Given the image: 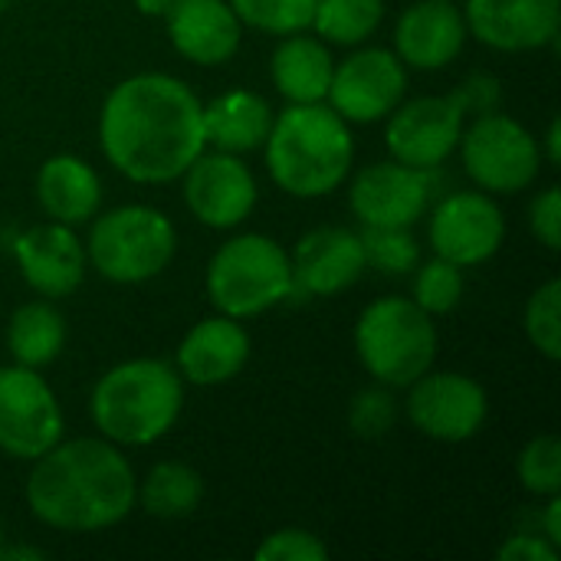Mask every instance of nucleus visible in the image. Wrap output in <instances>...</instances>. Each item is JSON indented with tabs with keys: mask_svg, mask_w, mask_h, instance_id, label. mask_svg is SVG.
I'll return each instance as SVG.
<instances>
[{
	"mask_svg": "<svg viewBox=\"0 0 561 561\" xmlns=\"http://www.w3.org/2000/svg\"><path fill=\"white\" fill-rule=\"evenodd\" d=\"M0 546H3V529H0Z\"/></svg>",
	"mask_w": 561,
	"mask_h": 561,
	"instance_id": "obj_43",
	"label": "nucleus"
},
{
	"mask_svg": "<svg viewBox=\"0 0 561 561\" xmlns=\"http://www.w3.org/2000/svg\"><path fill=\"white\" fill-rule=\"evenodd\" d=\"M394 417H398V401L391 398V391L385 388H368L362 391L352 408H348V424L358 437L365 440H375V437H385L391 427H394Z\"/></svg>",
	"mask_w": 561,
	"mask_h": 561,
	"instance_id": "obj_33",
	"label": "nucleus"
},
{
	"mask_svg": "<svg viewBox=\"0 0 561 561\" xmlns=\"http://www.w3.org/2000/svg\"><path fill=\"white\" fill-rule=\"evenodd\" d=\"M454 99L460 102L463 115H467V112H477V115L496 112V105H500V82H496L490 72H477V76H470V79L454 92Z\"/></svg>",
	"mask_w": 561,
	"mask_h": 561,
	"instance_id": "obj_36",
	"label": "nucleus"
},
{
	"mask_svg": "<svg viewBox=\"0 0 561 561\" xmlns=\"http://www.w3.org/2000/svg\"><path fill=\"white\" fill-rule=\"evenodd\" d=\"M168 36L197 66H220L240 46V16L224 0H171Z\"/></svg>",
	"mask_w": 561,
	"mask_h": 561,
	"instance_id": "obj_20",
	"label": "nucleus"
},
{
	"mask_svg": "<svg viewBox=\"0 0 561 561\" xmlns=\"http://www.w3.org/2000/svg\"><path fill=\"white\" fill-rule=\"evenodd\" d=\"M138 496H141V506H145L148 516H154V519H184L201 506L204 483H201V473L184 467V463H158L145 477Z\"/></svg>",
	"mask_w": 561,
	"mask_h": 561,
	"instance_id": "obj_26",
	"label": "nucleus"
},
{
	"mask_svg": "<svg viewBox=\"0 0 561 561\" xmlns=\"http://www.w3.org/2000/svg\"><path fill=\"white\" fill-rule=\"evenodd\" d=\"M546 539L552 546H561V500L559 496H549V506H546Z\"/></svg>",
	"mask_w": 561,
	"mask_h": 561,
	"instance_id": "obj_38",
	"label": "nucleus"
},
{
	"mask_svg": "<svg viewBox=\"0 0 561 561\" xmlns=\"http://www.w3.org/2000/svg\"><path fill=\"white\" fill-rule=\"evenodd\" d=\"M529 227L536 233V240H542V247L559 250L561 247V191L559 187H546L533 207H529Z\"/></svg>",
	"mask_w": 561,
	"mask_h": 561,
	"instance_id": "obj_35",
	"label": "nucleus"
},
{
	"mask_svg": "<svg viewBox=\"0 0 561 561\" xmlns=\"http://www.w3.org/2000/svg\"><path fill=\"white\" fill-rule=\"evenodd\" d=\"M247 358H250V335L230 316L197 322L178 348L181 378H187L197 388H214L237 378Z\"/></svg>",
	"mask_w": 561,
	"mask_h": 561,
	"instance_id": "obj_21",
	"label": "nucleus"
},
{
	"mask_svg": "<svg viewBox=\"0 0 561 561\" xmlns=\"http://www.w3.org/2000/svg\"><path fill=\"white\" fill-rule=\"evenodd\" d=\"M506 237L503 210L480 191L447 194L431 214V247L440 260L463 266L486 263L496 256Z\"/></svg>",
	"mask_w": 561,
	"mask_h": 561,
	"instance_id": "obj_12",
	"label": "nucleus"
},
{
	"mask_svg": "<svg viewBox=\"0 0 561 561\" xmlns=\"http://www.w3.org/2000/svg\"><path fill=\"white\" fill-rule=\"evenodd\" d=\"M207 296L230 319H250L279 306L293 296L289 253L263 233L227 240L207 266Z\"/></svg>",
	"mask_w": 561,
	"mask_h": 561,
	"instance_id": "obj_6",
	"label": "nucleus"
},
{
	"mask_svg": "<svg viewBox=\"0 0 561 561\" xmlns=\"http://www.w3.org/2000/svg\"><path fill=\"white\" fill-rule=\"evenodd\" d=\"M500 561H556L559 559V546H552L542 536H513L500 546L496 552Z\"/></svg>",
	"mask_w": 561,
	"mask_h": 561,
	"instance_id": "obj_37",
	"label": "nucleus"
},
{
	"mask_svg": "<svg viewBox=\"0 0 561 561\" xmlns=\"http://www.w3.org/2000/svg\"><path fill=\"white\" fill-rule=\"evenodd\" d=\"M260 561H322L329 559V549L319 536L306 529H279L266 536L256 549Z\"/></svg>",
	"mask_w": 561,
	"mask_h": 561,
	"instance_id": "obj_34",
	"label": "nucleus"
},
{
	"mask_svg": "<svg viewBox=\"0 0 561 561\" xmlns=\"http://www.w3.org/2000/svg\"><path fill=\"white\" fill-rule=\"evenodd\" d=\"M467 33L503 53H526L559 39L561 0H467Z\"/></svg>",
	"mask_w": 561,
	"mask_h": 561,
	"instance_id": "obj_16",
	"label": "nucleus"
},
{
	"mask_svg": "<svg viewBox=\"0 0 561 561\" xmlns=\"http://www.w3.org/2000/svg\"><path fill=\"white\" fill-rule=\"evenodd\" d=\"M99 141L112 168L128 181H174L207 145L204 105L174 76H131L108 92L99 115Z\"/></svg>",
	"mask_w": 561,
	"mask_h": 561,
	"instance_id": "obj_1",
	"label": "nucleus"
},
{
	"mask_svg": "<svg viewBox=\"0 0 561 561\" xmlns=\"http://www.w3.org/2000/svg\"><path fill=\"white\" fill-rule=\"evenodd\" d=\"M62 440V411L36 368H0V450L36 460Z\"/></svg>",
	"mask_w": 561,
	"mask_h": 561,
	"instance_id": "obj_9",
	"label": "nucleus"
},
{
	"mask_svg": "<svg viewBox=\"0 0 561 561\" xmlns=\"http://www.w3.org/2000/svg\"><path fill=\"white\" fill-rule=\"evenodd\" d=\"M365 266H375L388 276H404L421 263V247L411 227H365L362 233Z\"/></svg>",
	"mask_w": 561,
	"mask_h": 561,
	"instance_id": "obj_28",
	"label": "nucleus"
},
{
	"mask_svg": "<svg viewBox=\"0 0 561 561\" xmlns=\"http://www.w3.org/2000/svg\"><path fill=\"white\" fill-rule=\"evenodd\" d=\"M263 148L273 181L296 197H322L335 191L348 178L355 158L348 122L322 102H293L279 112Z\"/></svg>",
	"mask_w": 561,
	"mask_h": 561,
	"instance_id": "obj_3",
	"label": "nucleus"
},
{
	"mask_svg": "<svg viewBox=\"0 0 561 561\" xmlns=\"http://www.w3.org/2000/svg\"><path fill=\"white\" fill-rule=\"evenodd\" d=\"M408 417L411 424L444 444H460L470 440L483 421H486V391L467 378V375H454V371H440V375H421L414 385H408Z\"/></svg>",
	"mask_w": 561,
	"mask_h": 561,
	"instance_id": "obj_13",
	"label": "nucleus"
},
{
	"mask_svg": "<svg viewBox=\"0 0 561 561\" xmlns=\"http://www.w3.org/2000/svg\"><path fill=\"white\" fill-rule=\"evenodd\" d=\"M16 266L30 289L46 299H62L79 289L85 276V247L66 224L30 227L13 240Z\"/></svg>",
	"mask_w": 561,
	"mask_h": 561,
	"instance_id": "obj_18",
	"label": "nucleus"
},
{
	"mask_svg": "<svg viewBox=\"0 0 561 561\" xmlns=\"http://www.w3.org/2000/svg\"><path fill=\"white\" fill-rule=\"evenodd\" d=\"M178 247L171 220L145 204L102 214L89 230V263L112 283H145L164 273Z\"/></svg>",
	"mask_w": 561,
	"mask_h": 561,
	"instance_id": "obj_7",
	"label": "nucleus"
},
{
	"mask_svg": "<svg viewBox=\"0 0 561 561\" xmlns=\"http://www.w3.org/2000/svg\"><path fill=\"white\" fill-rule=\"evenodd\" d=\"M0 559L3 561H39L46 559V552L43 549H36V546H0Z\"/></svg>",
	"mask_w": 561,
	"mask_h": 561,
	"instance_id": "obj_39",
	"label": "nucleus"
},
{
	"mask_svg": "<svg viewBox=\"0 0 561 561\" xmlns=\"http://www.w3.org/2000/svg\"><path fill=\"white\" fill-rule=\"evenodd\" d=\"M546 145H549V161H552V164H559V161H561V125H559V118H552V125H549V135H546Z\"/></svg>",
	"mask_w": 561,
	"mask_h": 561,
	"instance_id": "obj_40",
	"label": "nucleus"
},
{
	"mask_svg": "<svg viewBox=\"0 0 561 561\" xmlns=\"http://www.w3.org/2000/svg\"><path fill=\"white\" fill-rule=\"evenodd\" d=\"M385 16V0H316L312 26L329 43H365Z\"/></svg>",
	"mask_w": 561,
	"mask_h": 561,
	"instance_id": "obj_27",
	"label": "nucleus"
},
{
	"mask_svg": "<svg viewBox=\"0 0 561 561\" xmlns=\"http://www.w3.org/2000/svg\"><path fill=\"white\" fill-rule=\"evenodd\" d=\"M434 178L401 161L368 164L352 181V210L365 227H411L431 204Z\"/></svg>",
	"mask_w": 561,
	"mask_h": 561,
	"instance_id": "obj_14",
	"label": "nucleus"
},
{
	"mask_svg": "<svg viewBox=\"0 0 561 561\" xmlns=\"http://www.w3.org/2000/svg\"><path fill=\"white\" fill-rule=\"evenodd\" d=\"M135 7L141 13H148V16H164L168 7H171V0H135Z\"/></svg>",
	"mask_w": 561,
	"mask_h": 561,
	"instance_id": "obj_41",
	"label": "nucleus"
},
{
	"mask_svg": "<svg viewBox=\"0 0 561 561\" xmlns=\"http://www.w3.org/2000/svg\"><path fill=\"white\" fill-rule=\"evenodd\" d=\"M454 3H457V0H454Z\"/></svg>",
	"mask_w": 561,
	"mask_h": 561,
	"instance_id": "obj_44",
	"label": "nucleus"
},
{
	"mask_svg": "<svg viewBox=\"0 0 561 561\" xmlns=\"http://www.w3.org/2000/svg\"><path fill=\"white\" fill-rule=\"evenodd\" d=\"M66 342V322L49 302H26L10 316L7 345L16 365L43 368L49 365Z\"/></svg>",
	"mask_w": 561,
	"mask_h": 561,
	"instance_id": "obj_25",
	"label": "nucleus"
},
{
	"mask_svg": "<svg viewBox=\"0 0 561 561\" xmlns=\"http://www.w3.org/2000/svg\"><path fill=\"white\" fill-rule=\"evenodd\" d=\"M519 480L536 496L561 493V440L556 434L536 437L519 454Z\"/></svg>",
	"mask_w": 561,
	"mask_h": 561,
	"instance_id": "obj_32",
	"label": "nucleus"
},
{
	"mask_svg": "<svg viewBox=\"0 0 561 561\" xmlns=\"http://www.w3.org/2000/svg\"><path fill=\"white\" fill-rule=\"evenodd\" d=\"M467 43V20L454 0H417L394 26V53L414 69H444Z\"/></svg>",
	"mask_w": 561,
	"mask_h": 561,
	"instance_id": "obj_19",
	"label": "nucleus"
},
{
	"mask_svg": "<svg viewBox=\"0 0 561 561\" xmlns=\"http://www.w3.org/2000/svg\"><path fill=\"white\" fill-rule=\"evenodd\" d=\"M414 302L427 316H447L460 306L463 299V273L450 260H431L424 266H414Z\"/></svg>",
	"mask_w": 561,
	"mask_h": 561,
	"instance_id": "obj_31",
	"label": "nucleus"
},
{
	"mask_svg": "<svg viewBox=\"0 0 561 561\" xmlns=\"http://www.w3.org/2000/svg\"><path fill=\"white\" fill-rule=\"evenodd\" d=\"M273 128V108L250 89H230L204 105V138L220 151L243 154L263 148Z\"/></svg>",
	"mask_w": 561,
	"mask_h": 561,
	"instance_id": "obj_23",
	"label": "nucleus"
},
{
	"mask_svg": "<svg viewBox=\"0 0 561 561\" xmlns=\"http://www.w3.org/2000/svg\"><path fill=\"white\" fill-rule=\"evenodd\" d=\"M36 201L56 224L76 227L95 217L102 204V184L82 158L56 154L36 174Z\"/></svg>",
	"mask_w": 561,
	"mask_h": 561,
	"instance_id": "obj_22",
	"label": "nucleus"
},
{
	"mask_svg": "<svg viewBox=\"0 0 561 561\" xmlns=\"http://www.w3.org/2000/svg\"><path fill=\"white\" fill-rule=\"evenodd\" d=\"M332 69H335V62H332L329 46L316 36H299V33H289L276 46L273 62H270L276 89L296 105L325 102Z\"/></svg>",
	"mask_w": 561,
	"mask_h": 561,
	"instance_id": "obj_24",
	"label": "nucleus"
},
{
	"mask_svg": "<svg viewBox=\"0 0 561 561\" xmlns=\"http://www.w3.org/2000/svg\"><path fill=\"white\" fill-rule=\"evenodd\" d=\"M355 348L378 385L408 388L431 371L437 358V329L414 299L388 296L358 316Z\"/></svg>",
	"mask_w": 561,
	"mask_h": 561,
	"instance_id": "obj_5",
	"label": "nucleus"
},
{
	"mask_svg": "<svg viewBox=\"0 0 561 561\" xmlns=\"http://www.w3.org/2000/svg\"><path fill=\"white\" fill-rule=\"evenodd\" d=\"M463 135V108L454 95H421L388 115L385 141L394 161L434 171L440 168Z\"/></svg>",
	"mask_w": 561,
	"mask_h": 561,
	"instance_id": "obj_11",
	"label": "nucleus"
},
{
	"mask_svg": "<svg viewBox=\"0 0 561 561\" xmlns=\"http://www.w3.org/2000/svg\"><path fill=\"white\" fill-rule=\"evenodd\" d=\"M7 7H10V0H0V13H3Z\"/></svg>",
	"mask_w": 561,
	"mask_h": 561,
	"instance_id": "obj_42",
	"label": "nucleus"
},
{
	"mask_svg": "<svg viewBox=\"0 0 561 561\" xmlns=\"http://www.w3.org/2000/svg\"><path fill=\"white\" fill-rule=\"evenodd\" d=\"M293 293L335 296L365 273L362 237L345 227H316L289 253Z\"/></svg>",
	"mask_w": 561,
	"mask_h": 561,
	"instance_id": "obj_17",
	"label": "nucleus"
},
{
	"mask_svg": "<svg viewBox=\"0 0 561 561\" xmlns=\"http://www.w3.org/2000/svg\"><path fill=\"white\" fill-rule=\"evenodd\" d=\"M184 404L181 375L158 358L122 362L92 388V421L115 447H148L161 440Z\"/></svg>",
	"mask_w": 561,
	"mask_h": 561,
	"instance_id": "obj_4",
	"label": "nucleus"
},
{
	"mask_svg": "<svg viewBox=\"0 0 561 561\" xmlns=\"http://www.w3.org/2000/svg\"><path fill=\"white\" fill-rule=\"evenodd\" d=\"M138 500L131 463L112 440H59L33 460L26 480L30 513L62 533H99L122 523Z\"/></svg>",
	"mask_w": 561,
	"mask_h": 561,
	"instance_id": "obj_2",
	"label": "nucleus"
},
{
	"mask_svg": "<svg viewBox=\"0 0 561 561\" xmlns=\"http://www.w3.org/2000/svg\"><path fill=\"white\" fill-rule=\"evenodd\" d=\"M181 178L184 201L204 227L230 230L240 220H247L256 204V181L250 168L230 151H201Z\"/></svg>",
	"mask_w": 561,
	"mask_h": 561,
	"instance_id": "obj_15",
	"label": "nucleus"
},
{
	"mask_svg": "<svg viewBox=\"0 0 561 561\" xmlns=\"http://www.w3.org/2000/svg\"><path fill=\"white\" fill-rule=\"evenodd\" d=\"M408 89V72L398 53L371 46L352 53L345 62L332 69L329 82V105L355 125H368L378 118H388Z\"/></svg>",
	"mask_w": 561,
	"mask_h": 561,
	"instance_id": "obj_10",
	"label": "nucleus"
},
{
	"mask_svg": "<svg viewBox=\"0 0 561 561\" xmlns=\"http://www.w3.org/2000/svg\"><path fill=\"white\" fill-rule=\"evenodd\" d=\"M526 339L533 342L536 352H542L549 362L561 358V283L549 279L546 286H539L529 302H526Z\"/></svg>",
	"mask_w": 561,
	"mask_h": 561,
	"instance_id": "obj_30",
	"label": "nucleus"
},
{
	"mask_svg": "<svg viewBox=\"0 0 561 561\" xmlns=\"http://www.w3.org/2000/svg\"><path fill=\"white\" fill-rule=\"evenodd\" d=\"M230 7L240 23L276 36L302 33L306 26H312L316 13V0H230Z\"/></svg>",
	"mask_w": 561,
	"mask_h": 561,
	"instance_id": "obj_29",
	"label": "nucleus"
},
{
	"mask_svg": "<svg viewBox=\"0 0 561 561\" xmlns=\"http://www.w3.org/2000/svg\"><path fill=\"white\" fill-rule=\"evenodd\" d=\"M460 151L467 174L490 194H519L542 168V151L529 128L500 112L477 115L460 135Z\"/></svg>",
	"mask_w": 561,
	"mask_h": 561,
	"instance_id": "obj_8",
	"label": "nucleus"
}]
</instances>
